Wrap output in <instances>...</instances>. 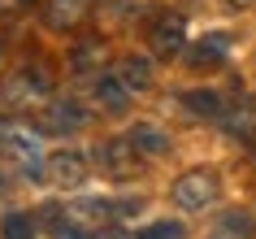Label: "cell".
Returning <instances> with one entry per match:
<instances>
[{"mask_svg": "<svg viewBox=\"0 0 256 239\" xmlns=\"http://www.w3.org/2000/svg\"><path fill=\"white\" fill-rule=\"evenodd\" d=\"M87 9H92V0H48V5H44V18H48L52 31H66V27H74V22H82Z\"/></svg>", "mask_w": 256, "mask_h": 239, "instance_id": "cell-3", "label": "cell"}, {"mask_svg": "<svg viewBox=\"0 0 256 239\" xmlns=\"http://www.w3.org/2000/svg\"><path fill=\"white\" fill-rule=\"evenodd\" d=\"M35 235V226H30L26 213H9L4 217V239H30Z\"/></svg>", "mask_w": 256, "mask_h": 239, "instance_id": "cell-11", "label": "cell"}, {"mask_svg": "<svg viewBox=\"0 0 256 239\" xmlns=\"http://www.w3.org/2000/svg\"><path fill=\"white\" fill-rule=\"evenodd\" d=\"M0 187H4V178H0Z\"/></svg>", "mask_w": 256, "mask_h": 239, "instance_id": "cell-19", "label": "cell"}, {"mask_svg": "<svg viewBox=\"0 0 256 239\" xmlns=\"http://www.w3.org/2000/svg\"><path fill=\"white\" fill-rule=\"evenodd\" d=\"M4 144L14 148L22 161H40L44 157V148H40V135H30V131H22V126H14V131L4 135Z\"/></svg>", "mask_w": 256, "mask_h": 239, "instance_id": "cell-8", "label": "cell"}, {"mask_svg": "<svg viewBox=\"0 0 256 239\" xmlns=\"http://www.w3.org/2000/svg\"><path fill=\"white\" fill-rule=\"evenodd\" d=\"M48 74H44V70H22V74H18V79H9V100H14V105H26V100H40V96H48Z\"/></svg>", "mask_w": 256, "mask_h": 239, "instance_id": "cell-2", "label": "cell"}, {"mask_svg": "<svg viewBox=\"0 0 256 239\" xmlns=\"http://www.w3.org/2000/svg\"><path fill=\"white\" fill-rule=\"evenodd\" d=\"M48 122H52L56 131H74V126H82V122H87V113H82L78 100H56V105L48 109Z\"/></svg>", "mask_w": 256, "mask_h": 239, "instance_id": "cell-6", "label": "cell"}, {"mask_svg": "<svg viewBox=\"0 0 256 239\" xmlns=\"http://www.w3.org/2000/svg\"><path fill=\"white\" fill-rule=\"evenodd\" d=\"M26 9H30V0H0V18H18Z\"/></svg>", "mask_w": 256, "mask_h": 239, "instance_id": "cell-15", "label": "cell"}, {"mask_svg": "<svg viewBox=\"0 0 256 239\" xmlns=\"http://www.w3.org/2000/svg\"><path fill=\"white\" fill-rule=\"evenodd\" d=\"M130 144H135L144 157H156V152H165V148H170V135H165L161 126L144 122V126H135V131H130Z\"/></svg>", "mask_w": 256, "mask_h": 239, "instance_id": "cell-5", "label": "cell"}, {"mask_svg": "<svg viewBox=\"0 0 256 239\" xmlns=\"http://www.w3.org/2000/svg\"><path fill=\"white\" fill-rule=\"evenodd\" d=\"M187 105L196 109V113H217V109H222V100H217L213 92H191V96H187Z\"/></svg>", "mask_w": 256, "mask_h": 239, "instance_id": "cell-13", "label": "cell"}, {"mask_svg": "<svg viewBox=\"0 0 256 239\" xmlns=\"http://www.w3.org/2000/svg\"><path fill=\"white\" fill-rule=\"evenodd\" d=\"M217 196V183H213V174H182L174 183V200L182 204V209H204V204H213Z\"/></svg>", "mask_w": 256, "mask_h": 239, "instance_id": "cell-1", "label": "cell"}, {"mask_svg": "<svg viewBox=\"0 0 256 239\" xmlns=\"http://www.w3.org/2000/svg\"><path fill=\"white\" fill-rule=\"evenodd\" d=\"M152 48L156 53H178L182 48V18H161L152 27Z\"/></svg>", "mask_w": 256, "mask_h": 239, "instance_id": "cell-4", "label": "cell"}, {"mask_svg": "<svg viewBox=\"0 0 256 239\" xmlns=\"http://www.w3.org/2000/svg\"><path fill=\"white\" fill-rule=\"evenodd\" d=\"M104 9H113V14H130L135 5H144V0H100Z\"/></svg>", "mask_w": 256, "mask_h": 239, "instance_id": "cell-16", "label": "cell"}, {"mask_svg": "<svg viewBox=\"0 0 256 239\" xmlns=\"http://www.w3.org/2000/svg\"><path fill=\"white\" fill-rule=\"evenodd\" d=\"M52 174L61 178V183H78V178H82V161H78V152H61V157L52 161Z\"/></svg>", "mask_w": 256, "mask_h": 239, "instance_id": "cell-10", "label": "cell"}, {"mask_svg": "<svg viewBox=\"0 0 256 239\" xmlns=\"http://www.w3.org/2000/svg\"><path fill=\"white\" fill-rule=\"evenodd\" d=\"M0 57H4V44H0Z\"/></svg>", "mask_w": 256, "mask_h": 239, "instance_id": "cell-18", "label": "cell"}, {"mask_svg": "<svg viewBox=\"0 0 256 239\" xmlns=\"http://www.w3.org/2000/svg\"><path fill=\"white\" fill-rule=\"evenodd\" d=\"M104 61V48L100 44H78V53H74V70H92Z\"/></svg>", "mask_w": 256, "mask_h": 239, "instance_id": "cell-12", "label": "cell"}, {"mask_svg": "<svg viewBox=\"0 0 256 239\" xmlns=\"http://www.w3.org/2000/svg\"><path fill=\"white\" fill-rule=\"evenodd\" d=\"M122 83L130 87V92H144L152 83V66L144 61V57H130V61H122Z\"/></svg>", "mask_w": 256, "mask_h": 239, "instance_id": "cell-9", "label": "cell"}, {"mask_svg": "<svg viewBox=\"0 0 256 239\" xmlns=\"http://www.w3.org/2000/svg\"><path fill=\"white\" fill-rule=\"evenodd\" d=\"M139 239H182V230H178L174 222H156L152 230H144Z\"/></svg>", "mask_w": 256, "mask_h": 239, "instance_id": "cell-14", "label": "cell"}, {"mask_svg": "<svg viewBox=\"0 0 256 239\" xmlns=\"http://www.w3.org/2000/svg\"><path fill=\"white\" fill-rule=\"evenodd\" d=\"M126 96H130V87H126L122 79H100L96 83V100H100L104 109H113V113L126 109Z\"/></svg>", "mask_w": 256, "mask_h": 239, "instance_id": "cell-7", "label": "cell"}, {"mask_svg": "<svg viewBox=\"0 0 256 239\" xmlns=\"http://www.w3.org/2000/svg\"><path fill=\"white\" fill-rule=\"evenodd\" d=\"M61 239H87V235H78V230H70V235H61Z\"/></svg>", "mask_w": 256, "mask_h": 239, "instance_id": "cell-17", "label": "cell"}]
</instances>
